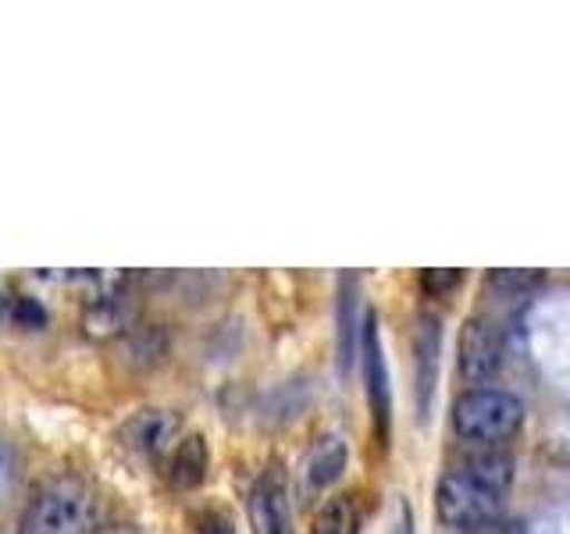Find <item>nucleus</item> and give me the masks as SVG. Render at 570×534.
I'll use <instances>...</instances> for the list:
<instances>
[{
  "instance_id": "nucleus-1",
  "label": "nucleus",
  "mask_w": 570,
  "mask_h": 534,
  "mask_svg": "<svg viewBox=\"0 0 570 534\" xmlns=\"http://www.w3.org/2000/svg\"><path fill=\"white\" fill-rule=\"evenodd\" d=\"M524 424V399L507 388L478 385L460 392L453 403V432L474 449H499Z\"/></svg>"
},
{
  "instance_id": "nucleus-2",
  "label": "nucleus",
  "mask_w": 570,
  "mask_h": 534,
  "mask_svg": "<svg viewBox=\"0 0 570 534\" xmlns=\"http://www.w3.org/2000/svg\"><path fill=\"white\" fill-rule=\"evenodd\" d=\"M100 527V503L94 488L76 477L50 481L36 492L32 503L22 510L18 534H94Z\"/></svg>"
},
{
  "instance_id": "nucleus-3",
  "label": "nucleus",
  "mask_w": 570,
  "mask_h": 534,
  "mask_svg": "<svg viewBox=\"0 0 570 534\" xmlns=\"http://www.w3.org/2000/svg\"><path fill=\"white\" fill-rule=\"evenodd\" d=\"M503 498H507L503 492L481 485V481H474L471 474L453 467L450 474H442L439 488H435V513L445 527L463 531V527L503 513Z\"/></svg>"
},
{
  "instance_id": "nucleus-4",
  "label": "nucleus",
  "mask_w": 570,
  "mask_h": 534,
  "mask_svg": "<svg viewBox=\"0 0 570 534\" xmlns=\"http://www.w3.org/2000/svg\"><path fill=\"white\" fill-rule=\"evenodd\" d=\"M364 360V392H367V409L374 421L379 442H389V424H392V382H389V364L382 349V332H379V314L364 310L361 325V353Z\"/></svg>"
},
{
  "instance_id": "nucleus-5",
  "label": "nucleus",
  "mask_w": 570,
  "mask_h": 534,
  "mask_svg": "<svg viewBox=\"0 0 570 534\" xmlns=\"http://www.w3.org/2000/svg\"><path fill=\"white\" fill-rule=\"evenodd\" d=\"M183 417L175 409H160V406H142L132 417H125L118 427V442L139 459H160L168 456L178 438H183Z\"/></svg>"
},
{
  "instance_id": "nucleus-6",
  "label": "nucleus",
  "mask_w": 570,
  "mask_h": 534,
  "mask_svg": "<svg viewBox=\"0 0 570 534\" xmlns=\"http://www.w3.org/2000/svg\"><path fill=\"white\" fill-rule=\"evenodd\" d=\"M456 360H460V374L474 388L489 385L507 360L503 332H499L489 317H468L463 320V332H460V356Z\"/></svg>"
},
{
  "instance_id": "nucleus-7",
  "label": "nucleus",
  "mask_w": 570,
  "mask_h": 534,
  "mask_svg": "<svg viewBox=\"0 0 570 534\" xmlns=\"http://www.w3.org/2000/svg\"><path fill=\"white\" fill-rule=\"evenodd\" d=\"M246 516L254 534H293V506H289V485L278 467H267L246 498Z\"/></svg>"
},
{
  "instance_id": "nucleus-8",
  "label": "nucleus",
  "mask_w": 570,
  "mask_h": 534,
  "mask_svg": "<svg viewBox=\"0 0 570 534\" xmlns=\"http://www.w3.org/2000/svg\"><path fill=\"white\" fill-rule=\"evenodd\" d=\"M346 463H350V442H346V435L325 432L311 445L307 456H303V463H299V495L314 498L325 488H332L335 481L343 477Z\"/></svg>"
},
{
  "instance_id": "nucleus-9",
  "label": "nucleus",
  "mask_w": 570,
  "mask_h": 534,
  "mask_svg": "<svg viewBox=\"0 0 570 534\" xmlns=\"http://www.w3.org/2000/svg\"><path fill=\"white\" fill-rule=\"evenodd\" d=\"M439 349H442V325L435 314H421L414 325V399L417 417L424 421L432 409L435 378H439Z\"/></svg>"
},
{
  "instance_id": "nucleus-10",
  "label": "nucleus",
  "mask_w": 570,
  "mask_h": 534,
  "mask_svg": "<svg viewBox=\"0 0 570 534\" xmlns=\"http://www.w3.org/2000/svg\"><path fill=\"white\" fill-rule=\"evenodd\" d=\"M361 278L343 275L338 278V367H343V374L353 370L356 353H361Z\"/></svg>"
},
{
  "instance_id": "nucleus-11",
  "label": "nucleus",
  "mask_w": 570,
  "mask_h": 534,
  "mask_svg": "<svg viewBox=\"0 0 570 534\" xmlns=\"http://www.w3.org/2000/svg\"><path fill=\"white\" fill-rule=\"evenodd\" d=\"M207 471H210V445L204 435H183L171 453V485L183 488V492H193L200 488L207 481Z\"/></svg>"
},
{
  "instance_id": "nucleus-12",
  "label": "nucleus",
  "mask_w": 570,
  "mask_h": 534,
  "mask_svg": "<svg viewBox=\"0 0 570 534\" xmlns=\"http://www.w3.org/2000/svg\"><path fill=\"white\" fill-rule=\"evenodd\" d=\"M456 471L471 474L474 481H481V485H489V488H495V492H503V495H507L510 485H513L517 463H513V456L503 453V449H474L471 456H463V459L456 463Z\"/></svg>"
},
{
  "instance_id": "nucleus-13",
  "label": "nucleus",
  "mask_w": 570,
  "mask_h": 534,
  "mask_svg": "<svg viewBox=\"0 0 570 534\" xmlns=\"http://www.w3.org/2000/svg\"><path fill=\"white\" fill-rule=\"evenodd\" d=\"M311 534H361V506H356V495L350 492L328 495L314 513Z\"/></svg>"
},
{
  "instance_id": "nucleus-14",
  "label": "nucleus",
  "mask_w": 570,
  "mask_h": 534,
  "mask_svg": "<svg viewBox=\"0 0 570 534\" xmlns=\"http://www.w3.org/2000/svg\"><path fill=\"white\" fill-rule=\"evenodd\" d=\"M8 320L18 328L40 332V328H47V310L40 307V299H32V296H11L8 299Z\"/></svg>"
},
{
  "instance_id": "nucleus-15",
  "label": "nucleus",
  "mask_w": 570,
  "mask_h": 534,
  "mask_svg": "<svg viewBox=\"0 0 570 534\" xmlns=\"http://www.w3.org/2000/svg\"><path fill=\"white\" fill-rule=\"evenodd\" d=\"M460 285H463V271H450V267H439V271H421V289H424V296H432V299L456 293Z\"/></svg>"
},
{
  "instance_id": "nucleus-16",
  "label": "nucleus",
  "mask_w": 570,
  "mask_h": 534,
  "mask_svg": "<svg viewBox=\"0 0 570 534\" xmlns=\"http://www.w3.org/2000/svg\"><path fill=\"white\" fill-rule=\"evenodd\" d=\"M492 289H503L510 296L517 293H528V289H539V285L546 281V275L539 271H492Z\"/></svg>"
},
{
  "instance_id": "nucleus-17",
  "label": "nucleus",
  "mask_w": 570,
  "mask_h": 534,
  "mask_svg": "<svg viewBox=\"0 0 570 534\" xmlns=\"http://www.w3.org/2000/svg\"><path fill=\"white\" fill-rule=\"evenodd\" d=\"M463 534H528L524 521L521 516H489V521H481V524H471V527H463Z\"/></svg>"
},
{
  "instance_id": "nucleus-18",
  "label": "nucleus",
  "mask_w": 570,
  "mask_h": 534,
  "mask_svg": "<svg viewBox=\"0 0 570 534\" xmlns=\"http://www.w3.org/2000/svg\"><path fill=\"white\" fill-rule=\"evenodd\" d=\"M196 531L200 534H236V524H232V513H225V510H204L200 521H196Z\"/></svg>"
},
{
  "instance_id": "nucleus-19",
  "label": "nucleus",
  "mask_w": 570,
  "mask_h": 534,
  "mask_svg": "<svg viewBox=\"0 0 570 534\" xmlns=\"http://www.w3.org/2000/svg\"><path fill=\"white\" fill-rule=\"evenodd\" d=\"M385 534H414V513H410V503L400 495L396 498V510H392V521Z\"/></svg>"
},
{
  "instance_id": "nucleus-20",
  "label": "nucleus",
  "mask_w": 570,
  "mask_h": 534,
  "mask_svg": "<svg viewBox=\"0 0 570 534\" xmlns=\"http://www.w3.org/2000/svg\"><path fill=\"white\" fill-rule=\"evenodd\" d=\"M94 534H139L132 524H111V527H97Z\"/></svg>"
},
{
  "instance_id": "nucleus-21",
  "label": "nucleus",
  "mask_w": 570,
  "mask_h": 534,
  "mask_svg": "<svg viewBox=\"0 0 570 534\" xmlns=\"http://www.w3.org/2000/svg\"><path fill=\"white\" fill-rule=\"evenodd\" d=\"M0 317H8V293L0 289Z\"/></svg>"
}]
</instances>
